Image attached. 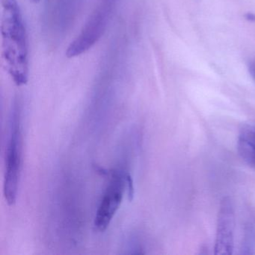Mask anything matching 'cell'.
I'll return each mask as SVG.
<instances>
[{
	"instance_id": "1",
	"label": "cell",
	"mask_w": 255,
	"mask_h": 255,
	"mask_svg": "<svg viewBox=\"0 0 255 255\" xmlns=\"http://www.w3.org/2000/svg\"><path fill=\"white\" fill-rule=\"evenodd\" d=\"M1 57L4 69L17 86L29 80V44L17 0H0Z\"/></svg>"
},
{
	"instance_id": "2",
	"label": "cell",
	"mask_w": 255,
	"mask_h": 255,
	"mask_svg": "<svg viewBox=\"0 0 255 255\" xmlns=\"http://www.w3.org/2000/svg\"><path fill=\"white\" fill-rule=\"evenodd\" d=\"M23 155L21 108L20 101L16 99L13 104L10 118L9 135L5 152V171L3 193L9 206L15 204L20 183Z\"/></svg>"
},
{
	"instance_id": "3",
	"label": "cell",
	"mask_w": 255,
	"mask_h": 255,
	"mask_svg": "<svg viewBox=\"0 0 255 255\" xmlns=\"http://www.w3.org/2000/svg\"><path fill=\"white\" fill-rule=\"evenodd\" d=\"M132 186L129 174L120 171L113 173L96 212L95 227L97 231L104 232L107 230L120 207L127 186L129 189V196H132Z\"/></svg>"
},
{
	"instance_id": "4",
	"label": "cell",
	"mask_w": 255,
	"mask_h": 255,
	"mask_svg": "<svg viewBox=\"0 0 255 255\" xmlns=\"http://www.w3.org/2000/svg\"><path fill=\"white\" fill-rule=\"evenodd\" d=\"M235 228L236 214L234 202L230 197H225L221 201L218 213L215 255H231L234 253Z\"/></svg>"
},
{
	"instance_id": "5",
	"label": "cell",
	"mask_w": 255,
	"mask_h": 255,
	"mask_svg": "<svg viewBox=\"0 0 255 255\" xmlns=\"http://www.w3.org/2000/svg\"><path fill=\"white\" fill-rule=\"evenodd\" d=\"M239 150L248 162L255 165V122L248 124L241 129Z\"/></svg>"
},
{
	"instance_id": "6",
	"label": "cell",
	"mask_w": 255,
	"mask_h": 255,
	"mask_svg": "<svg viewBox=\"0 0 255 255\" xmlns=\"http://www.w3.org/2000/svg\"><path fill=\"white\" fill-rule=\"evenodd\" d=\"M249 69H250L251 74H252V77L255 80V63L251 64L250 66H249Z\"/></svg>"
},
{
	"instance_id": "7",
	"label": "cell",
	"mask_w": 255,
	"mask_h": 255,
	"mask_svg": "<svg viewBox=\"0 0 255 255\" xmlns=\"http://www.w3.org/2000/svg\"><path fill=\"white\" fill-rule=\"evenodd\" d=\"M31 2H35V3H36V2H40L41 0H30Z\"/></svg>"
}]
</instances>
